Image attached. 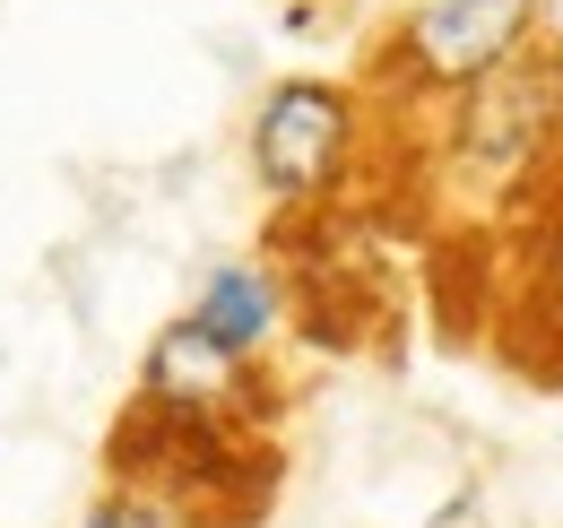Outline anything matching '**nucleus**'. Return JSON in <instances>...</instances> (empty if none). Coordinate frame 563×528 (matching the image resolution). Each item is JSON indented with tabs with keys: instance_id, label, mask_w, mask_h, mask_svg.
<instances>
[{
	"instance_id": "obj_1",
	"label": "nucleus",
	"mask_w": 563,
	"mask_h": 528,
	"mask_svg": "<svg viewBox=\"0 0 563 528\" xmlns=\"http://www.w3.org/2000/svg\"><path fill=\"white\" fill-rule=\"evenodd\" d=\"M364 156V105L339 78H278L252 113V174L286 208H312L355 174Z\"/></svg>"
},
{
	"instance_id": "obj_2",
	"label": "nucleus",
	"mask_w": 563,
	"mask_h": 528,
	"mask_svg": "<svg viewBox=\"0 0 563 528\" xmlns=\"http://www.w3.org/2000/svg\"><path fill=\"white\" fill-rule=\"evenodd\" d=\"M538 0H424L382 44V87L399 96H468L486 69L529 44Z\"/></svg>"
},
{
	"instance_id": "obj_3",
	"label": "nucleus",
	"mask_w": 563,
	"mask_h": 528,
	"mask_svg": "<svg viewBox=\"0 0 563 528\" xmlns=\"http://www.w3.org/2000/svg\"><path fill=\"white\" fill-rule=\"evenodd\" d=\"M555 131H563V62L555 53H511L460 96L451 156L477 165V174H520V165H538V147Z\"/></svg>"
},
{
	"instance_id": "obj_4",
	"label": "nucleus",
	"mask_w": 563,
	"mask_h": 528,
	"mask_svg": "<svg viewBox=\"0 0 563 528\" xmlns=\"http://www.w3.org/2000/svg\"><path fill=\"white\" fill-rule=\"evenodd\" d=\"M140 391L147 398H174V407H191V416H217L225 433H252V425H261V407H269V382H261L243 355L209 346L191 321H174V330L147 346Z\"/></svg>"
},
{
	"instance_id": "obj_5",
	"label": "nucleus",
	"mask_w": 563,
	"mask_h": 528,
	"mask_svg": "<svg viewBox=\"0 0 563 528\" xmlns=\"http://www.w3.org/2000/svg\"><path fill=\"white\" fill-rule=\"evenodd\" d=\"M183 321L209 338V346L243 355V364H261L269 330L286 321V286L261 261H225V268H209V286H200V304H191Z\"/></svg>"
},
{
	"instance_id": "obj_6",
	"label": "nucleus",
	"mask_w": 563,
	"mask_h": 528,
	"mask_svg": "<svg viewBox=\"0 0 563 528\" xmlns=\"http://www.w3.org/2000/svg\"><path fill=\"white\" fill-rule=\"evenodd\" d=\"M78 528H174V520H165L156 503H140V494H122V485H113V494H104V503H96Z\"/></svg>"
},
{
	"instance_id": "obj_7",
	"label": "nucleus",
	"mask_w": 563,
	"mask_h": 528,
	"mask_svg": "<svg viewBox=\"0 0 563 528\" xmlns=\"http://www.w3.org/2000/svg\"><path fill=\"white\" fill-rule=\"evenodd\" d=\"M538 18H547V35H555V62H563V0H538Z\"/></svg>"
}]
</instances>
